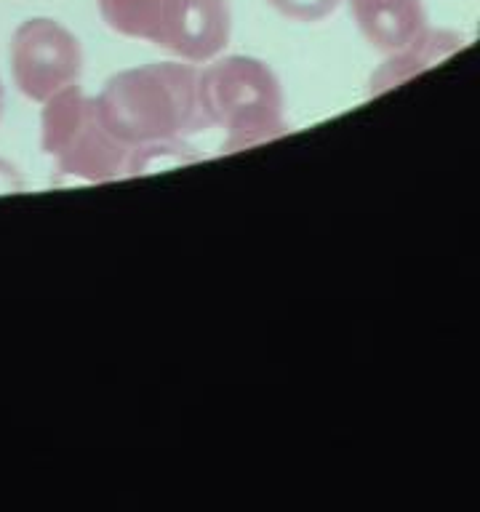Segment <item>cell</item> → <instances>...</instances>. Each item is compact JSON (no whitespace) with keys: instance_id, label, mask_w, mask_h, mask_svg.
Returning <instances> with one entry per match:
<instances>
[{"instance_id":"6da1fadb","label":"cell","mask_w":480,"mask_h":512,"mask_svg":"<svg viewBox=\"0 0 480 512\" xmlns=\"http://www.w3.org/2000/svg\"><path fill=\"white\" fill-rule=\"evenodd\" d=\"M99 118L131 150L179 139L208 128L200 107L198 70L190 64H147L107 80L96 99Z\"/></svg>"},{"instance_id":"7a4b0ae2","label":"cell","mask_w":480,"mask_h":512,"mask_svg":"<svg viewBox=\"0 0 480 512\" xmlns=\"http://www.w3.org/2000/svg\"><path fill=\"white\" fill-rule=\"evenodd\" d=\"M200 107L208 128L227 131L224 150H246L286 131L283 94L267 64L248 56H227L198 72Z\"/></svg>"},{"instance_id":"3957f363","label":"cell","mask_w":480,"mask_h":512,"mask_svg":"<svg viewBox=\"0 0 480 512\" xmlns=\"http://www.w3.org/2000/svg\"><path fill=\"white\" fill-rule=\"evenodd\" d=\"M43 150L62 174L80 176L86 182L131 174L134 150L110 134L99 118L96 99H88L78 86L62 88L46 99Z\"/></svg>"},{"instance_id":"277c9868","label":"cell","mask_w":480,"mask_h":512,"mask_svg":"<svg viewBox=\"0 0 480 512\" xmlns=\"http://www.w3.org/2000/svg\"><path fill=\"white\" fill-rule=\"evenodd\" d=\"M16 86L35 102L72 86L80 75V43L54 19H30L11 40Z\"/></svg>"},{"instance_id":"5b68a950","label":"cell","mask_w":480,"mask_h":512,"mask_svg":"<svg viewBox=\"0 0 480 512\" xmlns=\"http://www.w3.org/2000/svg\"><path fill=\"white\" fill-rule=\"evenodd\" d=\"M227 40V0H166L152 43L187 62H206L227 46Z\"/></svg>"},{"instance_id":"8992f818","label":"cell","mask_w":480,"mask_h":512,"mask_svg":"<svg viewBox=\"0 0 480 512\" xmlns=\"http://www.w3.org/2000/svg\"><path fill=\"white\" fill-rule=\"evenodd\" d=\"M352 16L371 43L382 51H400L424 32L422 0H350Z\"/></svg>"},{"instance_id":"52a82bcc","label":"cell","mask_w":480,"mask_h":512,"mask_svg":"<svg viewBox=\"0 0 480 512\" xmlns=\"http://www.w3.org/2000/svg\"><path fill=\"white\" fill-rule=\"evenodd\" d=\"M462 46V38H456L454 32H435L424 30L414 43H408L406 48L395 51L390 62H384V67L374 75L371 86L374 91H382V88H390L400 80L411 78L414 72L430 67V64L446 59L451 51Z\"/></svg>"},{"instance_id":"ba28073f","label":"cell","mask_w":480,"mask_h":512,"mask_svg":"<svg viewBox=\"0 0 480 512\" xmlns=\"http://www.w3.org/2000/svg\"><path fill=\"white\" fill-rule=\"evenodd\" d=\"M96 3L112 30L126 38L152 43L166 0H96Z\"/></svg>"},{"instance_id":"9c48e42d","label":"cell","mask_w":480,"mask_h":512,"mask_svg":"<svg viewBox=\"0 0 480 512\" xmlns=\"http://www.w3.org/2000/svg\"><path fill=\"white\" fill-rule=\"evenodd\" d=\"M280 14L299 22H318L339 6V0H267Z\"/></svg>"},{"instance_id":"30bf717a","label":"cell","mask_w":480,"mask_h":512,"mask_svg":"<svg viewBox=\"0 0 480 512\" xmlns=\"http://www.w3.org/2000/svg\"><path fill=\"white\" fill-rule=\"evenodd\" d=\"M0 112H3V86H0Z\"/></svg>"}]
</instances>
